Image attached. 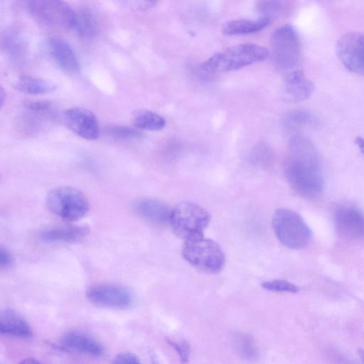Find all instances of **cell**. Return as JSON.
I'll return each mask as SVG.
<instances>
[{"label":"cell","mask_w":364,"mask_h":364,"mask_svg":"<svg viewBox=\"0 0 364 364\" xmlns=\"http://www.w3.org/2000/svg\"><path fill=\"white\" fill-rule=\"evenodd\" d=\"M269 23V18L267 17L257 20H233L224 24L223 33L228 36L249 34L262 30Z\"/></svg>","instance_id":"20"},{"label":"cell","mask_w":364,"mask_h":364,"mask_svg":"<svg viewBox=\"0 0 364 364\" xmlns=\"http://www.w3.org/2000/svg\"><path fill=\"white\" fill-rule=\"evenodd\" d=\"M127 4L137 11H146L154 7L158 0H126Z\"/></svg>","instance_id":"29"},{"label":"cell","mask_w":364,"mask_h":364,"mask_svg":"<svg viewBox=\"0 0 364 364\" xmlns=\"http://www.w3.org/2000/svg\"><path fill=\"white\" fill-rule=\"evenodd\" d=\"M135 212L141 217L157 223L169 222L171 210L164 203L150 198L137 200L134 204Z\"/></svg>","instance_id":"17"},{"label":"cell","mask_w":364,"mask_h":364,"mask_svg":"<svg viewBox=\"0 0 364 364\" xmlns=\"http://www.w3.org/2000/svg\"><path fill=\"white\" fill-rule=\"evenodd\" d=\"M71 29L82 38L91 39L96 34V22L88 11H75Z\"/></svg>","instance_id":"21"},{"label":"cell","mask_w":364,"mask_h":364,"mask_svg":"<svg viewBox=\"0 0 364 364\" xmlns=\"http://www.w3.org/2000/svg\"><path fill=\"white\" fill-rule=\"evenodd\" d=\"M63 119L69 129L85 139L95 140L100 134L96 116L85 107H74L65 110Z\"/></svg>","instance_id":"11"},{"label":"cell","mask_w":364,"mask_h":364,"mask_svg":"<svg viewBox=\"0 0 364 364\" xmlns=\"http://www.w3.org/2000/svg\"><path fill=\"white\" fill-rule=\"evenodd\" d=\"M114 363H139V358L130 353H122L118 354L112 361Z\"/></svg>","instance_id":"30"},{"label":"cell","mask_w":364,"mask_h":364,"mask_svg":"<svg viewBox=\"0 0 364 364\" xmlns=\"http://www.w3.org/2000/svg\"><path fill=\"white\" fill-rule=\"evenodd\" d=\"M315 90L314 82L301 70L289 74L284 84V95L287 101L300 102L309 98Z\"/></svg>","instance_id":"15"},{"label":"cell","mask_w":364,"mask_h":364,"mask_svg":"<svg viewBox=\"0 0 364 364\" xmlns=\"http://www.w3.org/2000/svg\"><path fill=\"white\" fill-rule=\"evenodd\" d=\"M181 253L191 265L207 273L220 272L225 262V256L220 246L203 236L185 240Z\"/></svg>","instance_id":"4"},{"label":"cell","mask_w":364,"mask_h":364,"mask_svg":"<svg viewBox=\"0 0 364 364\" xmlns=\"http://www.w3.org/2000/svg\"><path fill=\"white\" fill-rule=\"evenodd\" d=\"M109 133L117 137L122 139H133L141 136V132L132 127L124 126H112L108 129Z\"/></svg>","instance_id":"27"},{"label":"cell","mask_w":364,"mask_h":364,"mask_svg":"<svg viewBox=\"0 0 364 364\" xmlns=\"http://www.w3.org/2000/svg\"><path fill=\"white\" fill-rule=\"evenodd\" d=\"M89 233V229L85 225H68L48 228L41 231L39 237L47 242H77Z\"/></svg>","instance_id":"18"},{"label":"cell","mask_w":364,"mask_h":364,"mask_svg":"<svg viewBox=\"0 0 364 364\" xmlns=\"http://www.w3.org/2000/svg\"><path fill=\"white\" fill-rule=\"evenodd\" d=\"M5 95V92H4L3 89L1 90V105H3L4 97V95Z\"/></svg>","instance_id":"35"},{"label":"cell","mask_w":364,"mask_h":364,"mask_svg":"<svg viewBox=\"0 0 364 364\" xmlns=\"http://www.w3.org/2000/svg\"><path fill=\"white\" fill-rule=\"evenodd\" d=\"M274 62L282 70L293 68L300 58V43L294 28L285 25L276 30L272 36Z\"/></svg>","instance_id":"8"},{"label":"cell","mask_w":364,"mask_h":364,"mask_svg":"<svg viewBox=\"0 0 364 364\" xmlns=\"http://www.w3.org/2000/svg\"><path fill=\"white\" fill-rule=\"evenodd\" d=\"M264 289L274 292H290L299 291V288L294 284L281 279L265 282L262 284Z\"/></svg>","instance_id":"26"},{"label":"cell","mask_w":364,"mask_h":364,"mask_svg":"<svg viewBox=\"0 0 364 364\" xmlns=\"http://www.w3.org/2000/svg\"><path fill=\"white\" fill-rule=\"evenodd\" d=\"M135 127L148 131H160L166 127V120L161 115L149 110H137L133 114Z\"/></svg>","instance_id":"22"},{"label":"cell","mask_w":364,"mask_h":364,"mask_svg":"<svg viewBox=\"0 0 364 364\" xmlns=\"http://www.w3.org/2000/svg\"><path fill=\"white\" fill-rule=\"evenodd\" d=\"M284 169L287 182L297 195L309 200L321 196L324 188L322 166L317 149L308 137H291Z\"/></svg>","instance_id":"1"},{"label":"cell","mask_w":364,"mask_h":364,"mask_svg":"<svg viewBox=\"0 0 364 364\" xmlns=\"http://www.w3.org/2000/svg\"><path fill=\"white\" fill-rule=\"evenodd\" d=\"M355 143L362 154L364 156V139L360 136H358L355 140Z\"/></svg>","instance_id":"33"},{"label":"cell","mask_w":364,"mask_h":364,"mask_svg":"<svg viewBox=\"0 0 364 364\" xmlns=\"http://www.w3.org/2000/svg\"><path fill=\"white\" fill-rule=\"evenodd\" d=\"M169 345L176 351L183 363L188 360L190 355V348L188 344L186 341H176L168 340Z\"/></svg>","instance_id":"28"},{"label":"cell","mask_w":364,"mask_h":364,"mask_svg":"<svg viewBox=\"0 0 364 364\" xmlns=\"http://www.w3.org/2000/svg\"><path fill=\"white\" fill-rule=\"evenodd\" d=\"M13 258L10 252L4 247H1L0 252V266L1 267H9L11 265Z\"/></svg>","instance_id":"32"},{"label":"cell","mask_w":364,"mask_h":364,"mask_svg":"<svg viewBox=\"0 0 364 364\" xmlns=\"http://www.w3.org/2000/svg\"><path fill=\"white\" fill-rule=\"evenodd\" d=\"M46 204L53 214L68 221L82 219L90 209L85 195L71 186H60L50 190L46 196Z\"/></svg>","instance_id":"5"},{"label":"cell","mask_w":364,"mask_h":364,"mask_svg":"<svg viewBox=\"0 0 364 364\" xmlns=\"http://www.w3.org/2000/svg\"><path fill=\"white\" fill-rule=\"evenodd\" d=\"M3 47L6 53L12 60L21 61L25 58L26 45L22 38L16 33H6L3 38Z\"/></svg>","instance_id":"24"},{"label":"cell","mask_w":364,"mask_h":364,"mask_svg":"<svg viewBox=\"0 0 364 364\" xmlns=\"http://www.w3.org/2000/svg\"><path fill=\"white\" fill-rule=\"evenodd\" d=\"M333 218L336 231L341 236L350 239L364 237V213L356 206L348 203L338 205Z\"/></svg>","instance_id":"12"},{"label":"cell","mask_w":364,"mask_h":364,"mask_svg":"<svg viewBox=\"0 0 364 364\" xmlns=\"http://www.w3.org/2000/svg\"><path fill=\"white\" fill-rule=\"evenodd\" d=\"M267 48L255 43H242L217 53L201 65L210 73L236 70L268 58Z\"/></svg>","instance_id":"2"},{"label":"cell","mask_w":364,"mask_h":364,"mask_svg":"<svg viewBox=\"0 0 364 364\" xmlns=\"http://www.w3.org/2000/svg\"><path fill=\"white\" fill-rule=\"evenodd\" d=\"M26 107L32 111L47 112L50 107V104L46 101L31 102L26 105Z\"/></svg>","instance_id":"31"},{"label":"cell","mask_w":364,"mask_h":364,"mask_svg":"<svg viewBox=\"0 0 364 364\" xmlns=\"http://www.w3.org/2000/svg\"><path fill=\"white\" fill-rule=\"evenodd\" d=\"M60 346L69 352L95 357L101 356L105 353L103 346L97 340L78 331H70L62 336Z\"/></svg>","instance_id":"13"},{"label":"cell","mask_w":364,"mask_h":364,"mask_svg":"<svg viewBox=\"0 0 364 364\" xmlns=\"http://www.w3.org/2000/svg\"><path fill=\"white\" fill-rule=\"evenodd\" d=\"M47 48L52 59L62 70L69 74L80 72L78 57L66 41L58 38H50L47 41Z\"/></svg>","instance_id":"14"},{"label":"cell","mask_w":364,"mask_h":364,"mask_svg":"<svg viewBox=\"0 0 364 364\" xmlns=\"http://www.w3.org/2000/svg\"><path fill=\"white\" fill-rule=\"evenodd\" d=\"M272 224L279 241L289 249H303L311 241L310 228L304 219L294 210L277 209L273 214Z\"/></svg>","instance_id":"3"},{"label":"cell","mask_w":364,"mask_h":364,"mask_svg":"<svg viewBox=\"0 0 364 364\" xmlns=\"http://www.w3.org/2000/svg\"><path fill=\"white\" fill-rule=\"evenodd\" d=\"M358 354L359 357L360 358L361 360L364 363V350L358 349Z\"/></svg>","instance_id":"34"},{"label":"cell","mask_w":364,"mask_h":364,"mask_svg":"<svg viewBox=\"0 0 364 364\" xmlns=\"http://www.w3.org/2000/svg\"><path fill=\"white\" fill-rule=\"evenodd\" d=\"M235 348L242 356L252 358L256 355L257 351L254 343L247 335H238L234 340Z\"/></svg>","instance_id":"25"},{"label":"cell","mask_w":364,"mask_h":364,"mask_svg":"<svg viewBox=\"0 0 364 364\" xmlns=\"http://www.w3.org/2000/svg\"><path fill=\"white\" fill-rule=\"evenodd\" d=\"M336 53L348 70L364 76V33L352 32L343 36L337 43Z\"/></svg>","instance_id":"9"},{"label":"cell","mask_w":364,"mask_h":364,"mask_svg":"<svg viewBox=\"0 0 364 364\" xmlns=\"http://www.w3.org/2000/svg\"><path fill=\"white\" fill-rule=\"evenodd\" d=\"M23 8L36 21L45 25L58 27H72L75 11L64 0H19Z\"/></svg>","instance_id":"7"},{"label":"cell","mask_w":364,"mask_h":364,"mask_svg":"<svg viewBox=\"0 0 364 364\" xmlns=\"http://www.w3.org/2000/svg\"><path fill=\"white\" fill-rule=\"evenodd\" d=\"M210 220V215L205 208L195 203L186 201L171 209L168 223L178 237L186 240L203 236Z\"/></svg>","instance_id":"6"},{"label":"cell","mask_w":364,"mask_h":364,"mask_svg":"<svg viewBox=\"0 0 364 364\" xmlns=\"http://www.w3.org/2000/svg\"><path fill=\"white\" fill-rule=\"evenodd\" d=\"M0 331L1 334L19 338L33 336L32 328L28 321L19 313L9 308L1 311Z\"/></svg>","instance_id":"16"},{"label":"cell","mask_w":364,"mask_h":364,"mask_svg":"<svg viewBox=\"0 0 364 364\" xmlns=\"http://www.w3.org/2000/svg\"><path fill=\"white\" fill-rule=\"evenodd\" d=\"M317 118L312 113L304 110H295L287 114L282 120L284 127L289 130H297L315 126Z\"/></svg>","instance_id":"23"},{"label":"cell","mask_w":364,"mask_h":364,"mask_svg":"<svg viewBox=\"0 0 364 364\" xmlns=\"http://www.w3.org/2000/svg\"><path fill=\"white\" fill-rule=\"evenodd\" d=\"M14 89L28 95H43L53 92L56 85L42 78L23 75L15 82Z\"/></svg>","instance_id":"19"},{"label":"cell","mask_w":364,"mask_h":364,"mask_svg":"<svg viewBox=\"0 0 364 364\" xmlns=\"http://www.w3.org/2000/svg\"><path fill=\"white\" fill-rule=\"evenodd\" d=\"M86 296L95 305L113 309H126L134 302L132 291L117 284L94 285L87 289Z\"/></svg>","instance_id":"10"}]
</instances>
